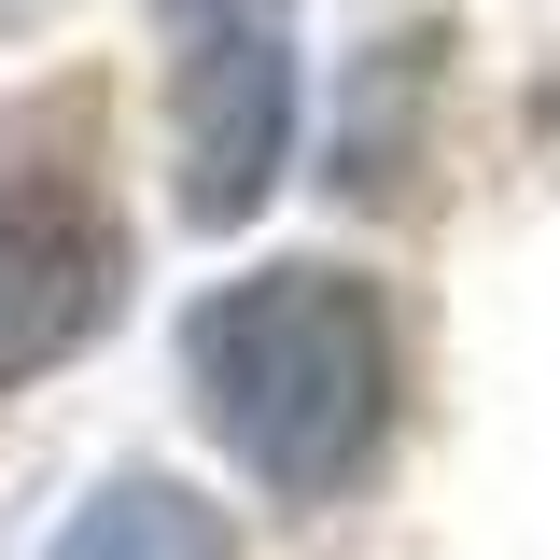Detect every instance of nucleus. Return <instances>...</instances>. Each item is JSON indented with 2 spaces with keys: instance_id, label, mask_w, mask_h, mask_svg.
Wrapping results in <instances>:
<instances>
[{
  "instance_id": "f257e3e1",
  "label": "nucleus",
  "mask_w": 560,
  "mask_h": 560,
  "mask_svg": "<svg viewBox=\"0 0 560 560\" xmlns=\"http://www.w3.org/2000/svg\"><path fill=\"white\" fill-rule=\"evenodd\" d=\"M210 434L280 490V504H323L364 477L378 420H393V323L350 267H267L238 294H210L183 323Z\"/></svg>"
},
{
  "instance_id": "f03ea898",
  "label": "nucleus",
  "mask_w": 560,
  "mask_h": 560,
  "mask_svg": "<svg viewBox=\"0 0 560 560\" xmlns=\"http://www.w3.org/2000/svg\"><path fill=\"white\" fill-rule=\"evenodd\" d=\"M280 154H294V43H280V14L183 28V210L197 224H253Z\"/></svg>"
},
{
  "instance_id": "7ed1b4c3",
  "label": "nucleus",
  "mask_w": 560,
  "mask_h": 560,
  "mask_svg": "<svg viewBox=\"0 0 560 560\" xmlns=\"http://www.w3.org/2000/svg\"><path fill=\"white\" fill-rule=\"evenodd\" d=\"M127 238L84 183H0V378H43L113 323Z\"/></svg>"
},
{
  "instance_id": "20e7f679",
  "label": "nucleus",
  "mask_w": 560,
  "mask_h": 560,
  "mask_svg": "<svg viewBox=\"0 0 560 560\" xmlns=\"http://www.w3.org/2000/svg\"><path fill=\"white\" fill-rule=\"evenodd\" d=\"M57 560H224V518L168 477H113L84 518L57 533Z\"/></svg>"
},
{
  "instance_id": "39448f33",
  "label": "nucleus",
  "mask_w": 560,
  "mask_h": 560,
  "mask_svg": "<svg viewBox=\"0 0 560 560\" xmlns=\"http://www.w3.org/2000/svg\"><path fill=\"white\" fill-rule=\"evenodd\" d=\"M183 28H210V14H280V0H168Z\"/></svg>"
}]
</instances>
